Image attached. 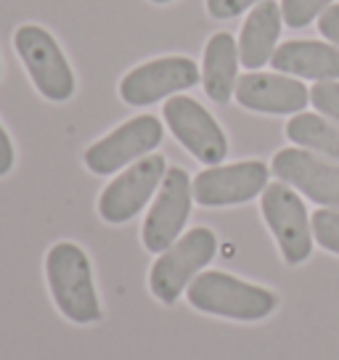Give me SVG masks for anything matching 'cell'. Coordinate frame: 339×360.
Masks as SVG:
<instances>
[{
	"label": "cell",
	"mask_w": 339,
	"mask_h": 360,
	"mask_svg": "<svg viewBox=\"0 0 339 360\" xmlns=\"http://www.w3.org/2000/svg\"><path fill=\"white\" fill-rule=\"evenodd\" d=\"M162 122L154 114L133 117L85 151V167L96 175H114L138 159L148 157L162 143Z\"/></svg>",
	"instance_id": "obj_7"
},
{
	"label": "cell",
	"mask_w": 339,
	"mask_h": 360,
	"mask_svg": "<svg viewBox=\"0 0 339 360\" xmlns=\"http://www.w3.org/2000/svg\"><path fill=\"white\" fill-rule=\"evenodd\" d=\"M46 278L48 289L61 315L88 326L101 318V302L93 281V268L82 247L72 241H58L46 255Z\"/></svg>",
	"instance_id": "obj_1"
},
{
	"label": "cell",
	"mask_w": 339,
	"mask_h": 360,
	"mask_svg": "<svg viewBox=\"0 0 339 360\" xmlns=\"http://www.w3.org/2000/svg\"><path fill=\"white\" fill-rule=\"evenodd\" d=\"M260 210L271 228L281 257L289 265H302L313 252V225L307 220L305 202L286 183H268L262 191Z\"/></svg>",
	"instance_id": "obj_5"
},
{
	"label": "cell",
	"mask_w": 339,
	"mask_h": 360,
	"mask_svg": "<svg viewBox=\"0 0 339 360\" xmlns=\"http://www.w3.org/2000/svg\"><path fill=\"white\" fill-rule=\"evenodd\" d=\"M310 225H313V238L318 244L339 255V210H331V207L316 210L310 217Z\"/></svg>",
	"instance_id": "obj_19"
},
{
	"label": "cell",
	"mask_w": 339,
	"mask_h": 360,
	"mask_svg": "<svg viewBox=\"0 0 339 360\" xmlns=\"http://www.w3.org/2000/svg\"><path fill=\"white\" fill-rule=\"evenodd\" d=\"M191 178L183 167H167V175L159 186V193L146 220H143V247L154 255H162L167 247H172L181 238L186 220L191 214Z\"/></svg>",
	"instance_id": "obj_9"
},
{
	"label": "cell",
	"mask_w": 339,
	"mask_h": 360,
	"mask_svg": "<svg viewBox=\"0 0 339 360\" xmlns=\"http://www.w3.org/2000/svg\"><path fill=\"white\" fill-rule=\"evenodd\" d=\"M13 162H16V151H13V143H11V138H8V133H6L3 124H0V178L11 172Z\"/></svg>",
	"instance_id": "obj_23"
},
{
	"label": "cell",
	"mask_w": 339,
	"mask_h": 360,
	"mask_svg": "<svg viewBox=\"0 0 339 360\" xmlns=\"http://www.w3.org/2000/svg\"><path fill=\"white\" fill-rule=\"evenodd\" d=\"M255 3H262V0H207V11L212 19H234V16H241L249 6Z\"/></svg>",
	"instance_id": "obj_21"
},
{
	"label": "cell",
	"mask_w": 339,
	"mask_h": 360,
	"mask_svg": "<svg viewBox=\"0 0 339 360\" xmlns=\"http://www.w3.org/2000/svg\"><path fill=\"white\" fill-rule=\"evenodd\" d=\"M283 16L281 6L273 0H262L255 6V11L247 16V22L238 34V58L247 69H260L273 58L281 37Z\"/></svg>",
	"instance_id": "obj_15"
},
{
	"label": "cell",
	"mask_w": 339,
	"mask_h": 360,
	"mask_svg": "<svg viewBox=\"0 0 339 360\" xmlns=\"http://www.w3.org/2000/svg\"><path fill=\"white\" fill-rule=\"evenodd\" d=\"M273 175L305 193L310 202L339 210V165L307 151V148H281L271 162Z\"/></svg>",
	"instance_id": "obj_12"
},
{
	"label": "cell",
	"mask_w": 339,
	"mask_h": 360,
	"mask_svg": "<svg viewBox=\"0 0 339 360\" xmlns=\"http://www.w3.org/2000/svg\"><path fill=\"white\" fill-rule=\"evenodd\" d=\"M202 79V72L186 56H165L146 61L130 69L120 82V96L130 106H151V103L178 96L193 88Z\"/></svg>",
	"instance_id": "obj_10"
},
{
	"label": "cell",
	"mask_w": 339,
	"mask_h": 360,
	"mask_svg": "<svg viewBox=\"0 0 339 360\" xmlns=\"http://www.w3.org/2000/svg\"><path fill=\"white\" fill-rule=\"evenodd\" d=\"M236 101L257 114H300L307 106L310 93L300 79L289 75L249 72L236 82Z\"/></svg>",
	"instance_id": "obj_13"
},
{
	"label": "cell",
	"mask_w": 339,
	"mask_h": 360,
	"mask_svg": "<svg viewBox=\"0 0 339 360\" xmlns=\"http://www.w3.org/2000/svg\"><path fill=\"white\" fill-rule=\"evenodd\" d=\"M186 297L199 313L231 321H262L279 307V297L271 289L241 281L223 270L199 273L186 289Z\"/></svg>",
	"instance_id": "obj_2"
},
{
	"label": "cell",
	"mask_w": 339,
	"mask_h": 360,
	"mask_svg": "<svg viewBox=\"0 0 339 360\" xmlns=\"http://www.w3.org/2000/svg\"><path fill=\"white\" fill-rule=\"evenodd\" d=\"M271 64L281 75L328 82L339 79V48L318 40H289L276 48Z\"/></svg>",
	"instance_id": "obj_14"
},
{
	"label": "cell",
	"mask_w": 339,
	"mask_h": 360,
	"mask_svg": "<svg viewBox=\"0 0 339 360\" xmlns=\"http://www.w3.org/2000/svg\"><path fill=\"white\" fill-rule=\"evenodd\" d=\"M238 43L228 32H217L210 37L204 48L202 85L210 101L228 103L238 82Z\"/></svg>",
	"instance_id": "obj_16"
},
{
	"label": "cell",
	"mask_w": 339,
	"mask_h": 360,
	"mask_svg": "<svg viewBox=\"0 0 339 360\" xmlns=\"http://www.w3.org/2000/svg\"><path fill=\"white\" fill-rule=\"evenodd\" d=\"M286 138L300 148H307L331 162H339V124L328 122V117L324 114H294L286 124Z\"/></svg>",
	"instance_id": "obj_17"
},
{
	"label": "cell",
	"mask_w": 339,
	"mask_h": 360,
	"mask_svg": "<svg viewBox=\"0 0 339 360\" xmlns=\"http://www.w3.org/2000/svg\"><path fill=\"white\" fill-rule=\"evenodd\" d=\"M334 0H281V16L286 27L302 30L307 24L321 19V13L326 11Z\"/></svg>",
	"instance_id": "obj_18"
},
{
	"label": "cell",
	"mask_w": 339,
	"mask_h": 360,
	"mask_svg": "<svg viewBox=\"0 0 339 360\" xmlns=\"http://www.w3.org/2000/svg\"><path fill=\"white\" fill-rule=\"evenodd\" d=\"M217 252V236L210 228H191L188 233H183L172 247H167L157 257L148 273V286L151 294L159 302L172 304L178 302L191 281L202 273Z\"/></svg>",
	"instance_id": "obj_3"
},
{
	"label": "cell",
	"mask_w": 339,
	"mask_h": 360,
	"mask_svg": "<svg viewBox=\"0 0 339 360\" xmlns=\"http://www.w3.org/2000/svg\"><path fill=\"white\" fill-rule=\"evenodd\" d=\"M165 175H167V162L162 154H148V157L133 162L103 188L101 199H98V214L112 225L133 220L148 204V199L157 193Z\"/></svg>",
	"instance_id": "obj_8"
},
{
	"label": "cell",
	"mask_w": 339,
	"mask_h": 360,
	"mask_svg": "<svg viewBox=\"0 0 339 360\" xmlns=\"http://www.w3.org/2000/svg\"><path fill=\"white\" fill-rule=\"evenodd\" d=\"M13 45L40 96L53 103H64L75 96V72L48 30L37 24H22L13 32Z\"/></svg>",
	"instance_id": "obj_4"
},
{
	"label": "cell",
	"mask_w": 339,
	"mask_h": 360,
	"mask_svg": "<svg viewBox=\"0 0 339 360\" xmlns=\"http://www.w3.org/2000/svg\"><path fill=\"white\" fill-rule=\"evenodd\" d=\"M165 122L175 141L181 143L191 157H196L202 165L217 167L228 154V138L217 120L204 109L191 96H172L165 103Z\"/></svg>",
	"instance_id": "obj_6"
},
{
	"label": "cell",
	"mask_w": 339,
	"mask_h": 360,
	"mask_svg": "<svg viewBox=\"0 0 339 360\" xmlns=\"http://www.w3.org/2000/svg\"><path fill=\"white\" fill-rule=\"evenodd\" d=\"M151 3H159V6H165V3H172V0H151Z\"/></svg>",
	"instance_id": "obj_24"
},
{
	"label": "cell",
	"mask_w": 339,
	"mask_h": 360,
	"mask_svg": "<svg viewBox=\"0 0 339 360\" xmlns=\"http://www.w3.org/2000/svg\"><path fill=\"white\" fill-rule=\"evenodd\" d=\"M271 169L257 159L236 162V165H217L199 172L191 180L193 199L202 207H231V204L252 202L268 188Z\"/></svg>",
	"instance_id": "obj_11"
},
{
	"label": "cell",
	"mask_w": 339,
	"mask_h": 360,
	"mask_svg": "<svg viewBox=\"0 0 339 360\" xmlns=\"http://www.w3.org/2000/svg\"><path fill=\"white\" fill-rule=\"evenodd\" d=\"M318 32L324 34L331 45L339 48V3L337 6H328L326 11L321 13V19H318Z\"/></svg>",
	"instance_id": "obj_22"
},
{
	"label": "cell",
	"mask_w": 339,
	"mask_h": 360,
	"mask_svg": "<svg viewBox=\"0 0 339 360\" xmlns=\"http://www.w3.org/2000/svg\"><path fill=\"white\" fill-rule=\"evenodd\" d=\"M310 103L316 106L318 112L334 120L339 124V82L328 79V82H318L310 88Z\"/></svg>",
	"instance_id": "obj_20"
}]
</instances>
